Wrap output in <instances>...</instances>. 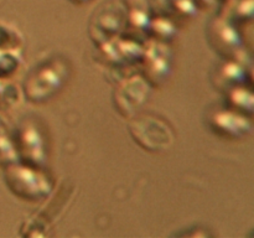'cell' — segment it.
Listing matches in <instances>:
<instances>
[{
  "label": "cell",
  "instance_id": "1",
  "mask_svg": "<svg viewBox=\"0 0 254 238\" xmlns=\"http://www.w3.org/2000/svg\"><path fill=\"white\" fill-rule=\"evenodd\" d=\"M130 131L134 140L138 141L146 150H165L173 143V131L165 121L156 117L145 116L133 120Z\"/></svg>",
  "mask_w": 254,
  "mask_h": 238
},
{
  "label": "cell",
  "instance_id": "2",
  "mask_svg": "<svg viewBox=\"0 0 254 238\" xmlns=\"http://www.w3.org/2000/svg\"><path fill=\"white\" fill-rule=\"evenodd\" d=\"M72 2H76V4H84V2H88L91 0H71Z\"/></svg>",
  "mask_w": 254,
  "mask_h": 238
}]
</instances>
